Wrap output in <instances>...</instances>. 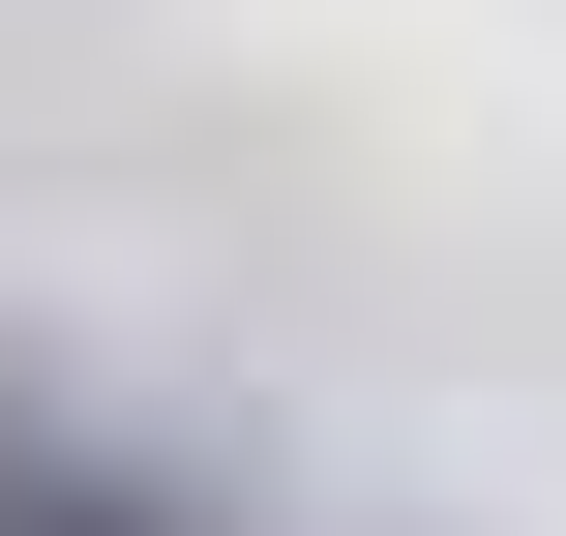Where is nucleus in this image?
I'll return each instance as SVG.
<instances>
[{
    "label": "nucleus",
    "instance_id": "nucleus-1",
    "mask_svg": "<svg viewBox=\"0 0 566 536\" xmlns=\"http://www.w3.org/2000/svg\"><path fill=\"white\" fill-rule=\"evenodd\" d=\"M0 536H179V507H119V477H60V448H0Z\"/></svg>",
    "mask_w": 566,
    "mask_h": 536
}]
</instances>
